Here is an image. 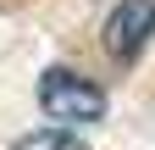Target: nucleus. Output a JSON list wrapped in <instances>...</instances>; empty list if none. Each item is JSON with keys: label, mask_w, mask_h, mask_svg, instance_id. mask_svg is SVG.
I'll list each match as a JSON object with an SVG mask.
<instances>
[{"label": "nucleus", "mask_w": 155, "mask_h": 150, "mask_svg": "<svg viewBox=\"0 0 155 150\" xmlns=\"http://www.w3.org/2000/svg\"><path fill=\"white\" fill-rule=\"evenodd\" d=\"M39 106H45L50 122H67V128H83V122H100L105 117V89L83 78L72 67H50L39 78Z\"/></svg>", "instance_id": "f257e3e1"}, {"label": "nucleus", "mask_w": 155, "mask_h": 150, "mask_svg": "<svg viewBox=\"0 0 155 150\" xmlns=\"http://www.w3.org/2000/svg\"><path fill=\"white\" fill-rule=\"evenodd\" d=\"M155 39V0H116L105 17V50L116 61H139Z\"/></svg>", "instance_id": "f03ea898"}, {"label": "nucleus", "mask_w": 155, "mask_h": 150, "mask_svg": "<svg viewBox=\"0 0 155 150\" xmlns=\"http://www.w3.org/2000/svg\"><path fill=\"white\" fill-rule=\"evenodd\" d=\"M17 150H89V145L78 139L72 128H45V134H28Z\"/></svg>", "instance_id": "7ed1b4c3"}]
</instances>
